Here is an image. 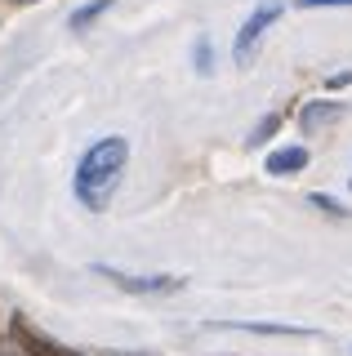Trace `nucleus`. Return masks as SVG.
Listing matches in <instances>:
<instances>
[{
	"label": "nucleus",
	"mask_w": 352,
	"mask_h": 356,
	"mask_svg": "<svg viewBox=\"0 0 352 356\" xmlns=\"http://www.w3.org/2000/svg\"><path fill=\"white\" fill-rule=\"evenodd\" d=\"M125 138H103V143H94L90 152H85V161H81V170H76V196L85 200V205H103L107 196H112V187H116V178L120 170H125Z\"/></svg>",
	"instance_id": "1"
},
{
	"label": "nucleus",
	"mask_w": 352,
	"mask_h": 356,
	"mask_svg": "<svg viewBox=\"0 0 352 356\" xmlns=\"http://www.w3.org/2000/svg\"><path fill=\"white\" fill-rule=\"evenodd\" d=\"M281 18V5H263L255 18L246 22V27H241V36H237V63L246 67L250 63V54H255V40L263 36V27H268V22H277Z\"/></svg>",
	"instance_id": "2"
},
{
	"label": "nucleus",
	"mask_w": 352,
	"mask_h": 356,
	"mask_svg": "<svg viewBox=\"0 0 352 356\" xmlns=\"http://www.w3.org/2000/svg\"><path fill=\"white\" fill-rule=\"evenodd\" d=\"M14 339L23 343V348H27L31 356H76L72 348H63V343H49L45 334H36V330H31L23 316H14Z\"/></svg>",
	"instance_id": "3"
},
{
	"label": "nucleus",
	"mask_w": 352,
	"mask_h": 356,
	"mask_svg": "<svg viewBox=\"0 0 352 356\" xmlns=\"http://www.w3.org/2000/svg\"><path fill=\"white\" fill-rule=\"evenodd\" d=\"M98 272H103V276H112L116 285L134 289V294H147V289H174V285H179L174 276H147V281H143V276H120V272H112V267H98Z\"/></svg>",
	"instance_id": "4"
},
{
	"label": "nucleus",
	"mask_w": 352,
	"mask_h": 356,
	"mask_svg": "<svg viewBox=\"0 0 352 356\" xmlns=\"http://www.w3.org/2000/svg\"><path fill=\"white\" fill-rule=\"evenodd\" d=\"M307 165V152L303 147H285V152H272L268 156V170L272 174H290V170H303Z\"/></svg>",
	"instance_id": "5"
},
{
	"label": "nucleus",
	"mask_w": 352,
	"mask_h": 356,
	"mask_svg": "<svg viewBox=\"0 0 352 356\" xmlns=\"http://www.w3.org/2000/svg\"><path fill=\"white\" fill-rule=\"evenodd\" d=\"M344 111H339L335 103H312L303 111V129H321V125H330V120H339Z\"/></svg>",
	"instance_id": "6"
},
{
	"label": "nucleus",
	"mask_w": 352,
	"mask_h": 356,
	"mask_svg": "<svg viewBox=\"0 0 352 356\" xmlns=\"http://www.w3.org/2000/svg\"><path fill=\"white\" fill-rule=\"evenodd\" d=\"M103 9H112V0H94L90 9H81V14L72 18V27H85V22H90V18H98V14H103Z\"/></svg>",
	"instance_id": "7"
},
{
	"label": "nucleus",
	"mask_w": 352,
	"mask_h": 356,
	"mask_svg": "<svg viewBox=\"0 0 352 356\" xmlns=\"http://www.w3.org/2000/svg\"><path fill=\"white\" fill-rule=\"evenodd\" d=\"M294 5H303V9H317V5H352V0H294Z\"/></svg>",
	"instance_id": "8"
},
{
	"label": "nucleus",
	"mask_w": 352,
	"mask_h": 356,
	"mask_svg": "<svg viewBox=\"0 0 352 356\" xmlns=\"http://www.w3.org/2000/svg\"><path fill=\"white\" fill-rule=\"evenodd\" d=\"M23 5H27V0H23Z\"/></svg>",
	"instance_id": "9"
}]
</instances>
